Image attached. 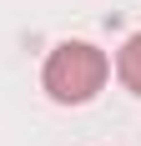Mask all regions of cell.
Masks as SVG:
<instances>
[{"instance_id":"obj_1","label":"cell","mask_w":141,"mask_h":146,"mask_svg":"<svg viewBox=\"0 0 141 146\" xmlns=\"http://www.w3.org/2000/svg\"><path fill=\"white\" fill-rule=\"evenodd\" d=\"M106 76H111V60L101 56L96 45H86V40H61L51 56H45V91H51V101L61 106H81L91 101L101 86H106Z\"/></svg>"},{"instance_id":"obj_2","label":"cell","mask_w":141,"mask_h":146,"mask_svg":"<svg viewBox=\"0 0 141 146\" xmlns=\"http://www.w3.org/2000/svg\"><path fill=\"white\" fill-rule=\"evenodd\" d=\"M116 76H121V86H126V91L141 96V30L121 45V56H116Z\"/></svg>"}]
</instances>
